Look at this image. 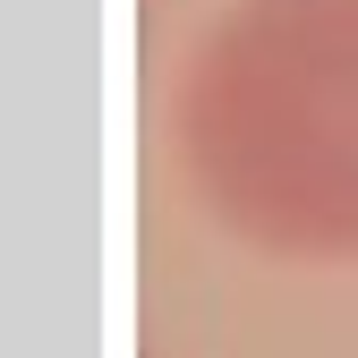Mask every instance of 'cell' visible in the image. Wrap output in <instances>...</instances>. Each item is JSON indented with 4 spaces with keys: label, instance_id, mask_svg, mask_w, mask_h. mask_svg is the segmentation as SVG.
Wrapping results in <instances>:
<instances>
[{
    "label": "cell",
    "instance_id": "cell-1",
    "mask_svg": "<svg viewBox=\"0 0 358 358\" xmlns=\"http://www.w3.org/2000/svg\"><path fill=\"white\" fill-rule=\"evenodd\" d=\"M196 205L282 264H358V0H239L171 94Z\"/></svg>",
    "mask_w": 358,
    "mask_h": 358
}]
</instances>
